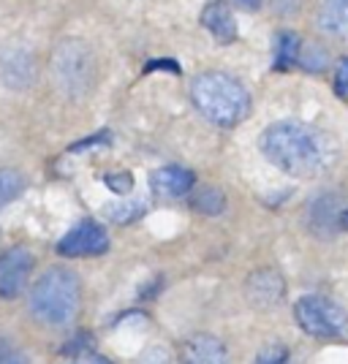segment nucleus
I'll return each instance as SVG.
<instances>
[{
  "instance_id": "1",
  "label": "nucleus",
  "mask_w": 348,
  "mask_h": 364,
  "mask_svg": "<svg viewBox=\"0 0 348 364\" xmlns=\"http://www.w3.org/2000/svg\"><path fill=\"white\" fill-rule=\"evenodd\" d=\"M261 152L280 171L300 180L321 174L332 161V147L327 136L313 125L294 120L273 122L261 134Z\"/></svg>"
},
{
  "instance_id": "2",
  "label": "nucleus",
  "mask_w": 348,
  "mask_h": 364,
  "mask_svg": "<svg viewBox=\"0 0 348 364\" xmlns=\"http://www.w3.org/2000/svg\"><path fill=\"white\" fill-rule=\"evenodd\" d=\"M191 98L199 112L221 128H231V125L243 122L251 112L248 90L234 76L221 74V71L196 76L191 85Z\"/></svg>"
},
{
  "instance_id": "3",
  "label": "nucleus",
  "mask_w": 348,
  "mask_h": 364,
  "mask_svg": "<svg viewBox=\"0 0 348 364\" xmlns=\"http://www.w3.org/2000/svg\"><path fill=\"white\" fill-rule=\"evenodd\" d=\"M82 304L79 277L71 269H46L31 289V313L44 326H65Z\"/></svg>"
},
{
  "instance_id": "4",
  "label": "nucleus",
  "mask_w": 348,
  "mask_h": 364,
  "mask_svg": "<svg viewBox=\"0 0 348 364\" xmlns=\"http://www.w3.org/2000/svg\"><path fill=\"white\" fill-rule=\"evenodd\" d=\"M52 79L68 98H85L98 82V60L85 41H63L52 55Z\"/></svg>"
},
{
  "instance_id": "5",
  "label": "nucleus",
  "mask_w": 348,
  "mask_h": 364,
  "mask_svg": "<svg viewBox=\"0 0 348 364\" xmlns=\"http://www.w3.org/2000/svg\"><path fill=\"white\" fill-rule=\"evenodd\" d=\"M294 318L300 323V329L310 337L334 340L348 334V313L327 296H316V294L302 296L294 304Z\"/></svg>"
},
{
  "instance_id": "6",
  "label": "nucleus",
  "mask_w": 348,
  "mask_h": 364,
  "mask_svg": "<svg viewBox=\"0 0 348 364\" xmlns=\"http://www.w3.org/2000/svg\"><path fill=\"white\" fill-rule=\"evenodd\" d=\"M109 247V234L101 223L95 220H82L76 223L65 237L60 240L58 250L68 258H85V256H98Z\"/></svg>"
},
{
  "instance_id": "7",
  "label": "nucleus",
  "mask_w": 348,
  "mask_h": 364,
  "mask_svg": "<svg viewBox=\"0 0 348 364\" xmlns=\"http://www.w3.org/2000/svg\"><path fill=\"white\" fill-rule=\"evenodd\" d=\"M33 269V253L28 247H11L0 253V299L19 296Z\"/></svg>"
},
{
  "instance_id": "8",
  "label": "nucleus",
  "mask_w": 348,
  "mask_h": 364,
  "mask_svg": "<svg viewBox=\"0 0 348 364\" xmlns=\"http://www.w3.org/2000/svg\"><path fill=\"white\" fill-rule=\"evenodd\" d=\"M245 296L258 310H270L283 302L286 296V280L275 269H258L245 280Z\"/></svg>"
},
{
  "instance_id": "9",
  "label": "nucleus",
  "mask_w": 348,
  "mask_h": 364,
  "mask_svg": "<svg viewBox=\"0 0 348 364\" xmlns=\"http://www.w3.org/2000/svg\"><path fill=\"white\" fill-rule=\"evenodd\" d=\"M0 79L14 90L31 87V82H36V60L31 58V52H25V49L3 52V58H0Z\"/></svg>"
},
{
  "instance_id": "10",
  "label": "nucleus",
  "mask_w": 348,
  "mask_h": 364,
  "mask_svg": "<svg viewBox=\"0 0 348 364\" xmlns=\"http://www.w3.org/2000/svg\"><path fill=\"white\" fill-rule=\"evenodd\" d=\"M346 207L337 193H324V196L313 198L307 207V220L318 234H332L334 228L346 220Z\"/></svg>"
},
{
  "instance_id": "11",
  "label": "nucleus",
  "mask_w": 348,
  "mask_h": 364,
  "mask_svg": "<svg viewBox=\"0 0 348 364\" xmlns=\"http://www.w3.org/2000/svg\"><path fill=\"white\" fill-rule=\"evenodd\" d=\"M194 182H196V177H194L191 168L164 166V168H158V171H152L150 188H152V193L161 198H182L191 193Z\"/></svg>"
},
{
  "instance_id": "12",
  "label": "nucleus",
  "mask_w": 348,
  "mask_h": 364,
  "mask_svg": "<svg viewBox=\"0 0 348 364\" xmlns=\"http://www.w3.org/2000/svg\"><path fill=\"white\" fill-rule=\"evenodd\" d=\"M182 364H228L226 346L215 334H196L182 348Z\"/></svg>"
},
{
  "instance_id": "13",
  "label": "nucleus",
  "mask_w": 348,
  "mask_h": 364,
  "mask_svg": "<svg viewBox=\"0 0 348 364\" xmlns=\"http://www.w3.org/2000/svg\"><path fill=\"white\" fill-rule=\"evenodd\" d=\"M201 25L221 44H231L237 38V22H234V14L223 0H207V6L201 9Z\"/></svg>"
},
{
  "instance_id": "14",
  "label": "nucleus",
  "mask_w": 348,
  "mask_h": 364,
  "mask_svg": "<svg viewBox=\"0 0 348 364\" xmlns=\"http://www.w3.org/2000/svg\"><path fill=\"white\" fill-rule=\"evenodd\" d=\"M316 22L327 36L348 38V0H321Z\"/></svg>"
},
{
  "instance_id": "15",
  "label": "nucleus",
  "mask_w": 348,
  "mask_h": 364,
  "mask_svg": "<svg viewBox=\"0 0 348 364\" xmlns=\"http://www.w3.org/2000/svg\"><path fill=\"white\" fill-rule=\"evenodd\" d=\"M300 49H302V38L297 33H280L278 46H275V68L278 71L294 68L297 60H300Z\"/></svg>"
},
{
  "instance_id": "16",
  "label": "nucleus",
  "mask_w": 348,
  "mask_h": 364,
  "mask_svg": "<svg viewBox=\"0 0 348 364\" xmlns=\"http://www.w3.org/2000/svg\"><path fill=\"white\" fill-rule=\"evenodd\" d=\"M142 213H144V204H142V201L122 198V196L104 207V218L112 220V223H131V220H137Z\"/></svg>"
},
{
  "instance_id": "17",
  "label": "nucleus",
  "mask_w": 348,
  "mask_h": 364,
  "mask_svg": "<svg viewBox=\"0 0 348 364\" xmlns=\"http://www.w3.org/2000/svg\"><path fill=\"white\" fill-rule=\"evenodd\" d=\"M25 191V177L14 168H0V210Z\"/></svg>"
},
{
  "instance_id": "18",
  "label": "nucleus",
  "mask_w": 348,
  "mask_h": 364,
  "mask_svg": "<svg viewBox=\"0 0 348 364\" xmlns=\"http://www.w3.org/2000/svg\"><path fill=\"white\" fill-rule=\"evenodd\" d=\"M191 204L201 215H221L223 207H226V198L218 188H204V191H199L196 196L191 198Z\"/></svg>"
},
{
  "instance_id": "19",
  "label": "nucleus",
  "mask_w": 348,
  "mask_h": 364,
  "mask_svg": "<svg viewBox=\"0 0 348 364\" xmlns=\"http://www.w3.org/2000/svg\"><path fill=\"white\" fill-rule=\"evenodd\" d=\"M327 52H324V46L318 44H302V49H300V60H297V65H302L305 71H324L327 68Z\"/></svg>"
},
{
  "instance_id": "20",
  "label": "nucleus",
  "mask_w": 348,
  "mask_h": 364,
  "mask_svg": "<svg viewBox=\"0 0 348 364\" xmlns=\"http://www.w3.org/2000/svg\"><path fill=\"white\" fill-rule=\"evenodd\" d=\"M104 182H106V188H109L112 193H117V196L131 193V188H134V180H131V174H128V171H120V174H106Z\"/></svg>"
},
{
  "instance_id": "21",
  "label": "nucleus",
  "mask_w": 348,
  "mask_h": 364,
  "mask_svg": "<svg viewBox=\"0 0 348 364\" xmlns=\"http://www.w3.org/2000/svg\"><path fill=\"white\" fill-rule=\"evenodd\" d=\"M256 364H288V350L283 346H267L258 350Z\"/></svg>"
},
{
  "instance_id": "22",
  "label": "nucleus",
  "mask_w": 348,
  "mask_h": 364,
  "mask_svg": "<svg viewBox=\"0 0 348 364\" xmlns=\"http://www.w3.org/2000/svg\"><path fill=\"white\" fill-rule=\"evenodd\" d=\"M334 92L340 98H348V58L337 60V68H334Z\"/></svg>"
},
{
  "instance_id": "23",
  "label": "nucleus",
  "mask_w": 348,
  "mask_h": 364,
  "mask_svg": "<svg viewBox=\"0 0 348 364\" xmlns=\"http://www.w3.org/2000/svg\"><path fill=\"white\" fill-rule=\"evenodd\" d=\"M172 359H169V350L167 348H150L142 353V359H139V364H169Z\"/></svg>"
},
{
  "instance_id": "24",
  "label": "nucleus",
  "mask_w": 348,
  "mask_h": 364,
  "mask_svg": "<svg viewBox=\"0 0 348 364\" xmlns=\"http://www.w3.org/2000/svg\"><path fill=\"white\" fill-rule=\"evenodd\" d=\"M270 6H273L275 14L288 16V14H294V11H300L302 0H270Z\"/></svg>"
},
{
  "instance_id": "25",
  "label": "nucleus",
  "mask_w": 348,
  "mask_h": 364,
  "mask_svg": "<svg viewBox=\"0 0 348 364\" xmlns=\"http://www.w3.org/2000/svg\"><path fill=\"white\" fill-rule=\"evenodd\" d=\"M0 364H28V356L19 353V350L3 348L0 350Z\"/></svg>"
},
{
  "instance_id": "26",
  "label": "nucleus",
  "mask_w": 348,
  "mask_h": 364,
  "mask_svg": "<svg viewBox=\"0 0 348 364\" xmlns=\"http://www.w3.org/2000/svg\"><path fill=\"white\" fill-rule=\"evenodd\" d=\"M237 9H245V11H256L258 6H261V0H231Z\"/></svg>"
},
{
  "instance_id": "27",
  "label": "nucleus",
  "mask_w": 348,
  "mask_h": 364,
  "mask_svg": "<svg viewBox=\"0 0 348 364\" xmlns=\"http://www.w3.org/2000/svg\"><path fill=\"white\" fill-rule=\"evenodd\" d=\"M76 364H112V362H109V359H104L101 353H90V356H82Z\"/></svg>"
},
{
  "instance_id": "28",
  "label": "nucleus",
  "mask_w": 348,
  "mask_h": 364,
  "mask_svg": "<svg viewBox=\"0 0 348 364\" xmlns=\"http://www.w3.org/2000/svg\"><path fill=\"white\" fill-rule=\"evenodd\" d=\"M346 223H348V215H346Z\"/></svg>"
}]
</instances>
